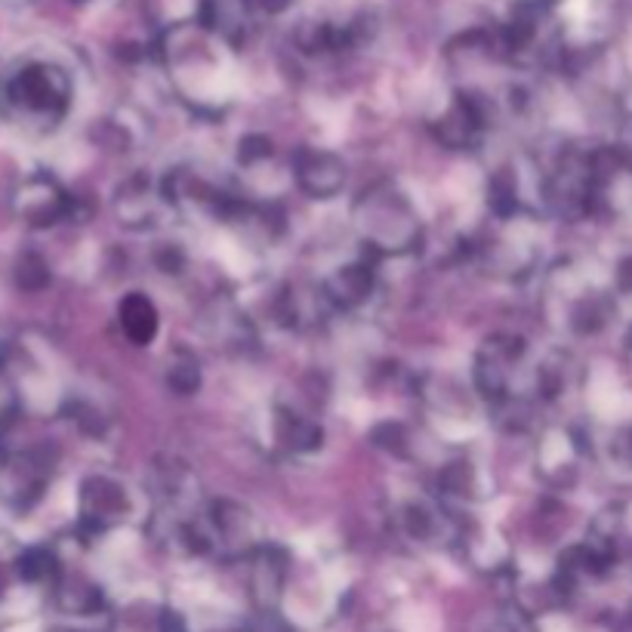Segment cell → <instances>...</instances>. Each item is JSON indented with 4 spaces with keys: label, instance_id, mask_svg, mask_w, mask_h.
<instances>
[{
    "label": "cell",
    "instance_id": "1",
    "mask_svg": "<svg viewBox=\"0 0 632 632\" xmlns=\"http://www.w3.org/2000/svg\"><path fill=\"white\" fill-rule=\"evenodd\" d=\"M355 225L370 253H408L420 241V222L411 201L392 186H374L355 201Z\"/></svg>",
    "mask_w": 632,
    "mask_h": 632
},
{
    "label": "cell",
    "instance_id": "2",
    "mask_svg": "<svg viewBox=\"0 0 632 632\" xmlns=\"http://www.w3.org/2000/svg\"><path fill=\"white\" fill-rule=\"evenodd\" d=\"M13 99L34 114H59L68 102V80L53 65H32L13 80Z\"/></svg>",
    "mask_w": 632,
    "mask_h": 632
},
{
    "label": "cell",
    "instance_id": "3",
    "mask_svg": "<svg viewBox=\"0 0 632 632\" xmlns=\"http://www.w3.org/2000/svg\"><path fill=\"white\" fill-rule=\"evenodd\" d=\"M293 179L312 198H333L346 186V164L333 152L302 145L293 152Z\"/></svg>",
    "mask_w": 632,
    "mask_h": 632
},
{
    "label": "cell",
    "instance_id": "4",
    "mask_svg": "<svg viewBox=\"0 0 632 632\" xmlns=\"http://www.w3.org/2000/svg\"><path fill=\"white\" fill-rule=\"evenodd\" d=\"M130 512V500H126L124 485L96 475L84 485L80 494V519L90 531H106L111 524L124 522Z\"/></svg>",
    "mask_w": 632,
    "mask_h": 632
},
{
    "label": "cell",
    "instance_id": "5",
    "mask_svg": "<svg viewBox=\"0 0 632 632\" xmlns=\"http://www.w3.org/2000/svg\"><path fill=\"white\" fill-rule=\"evenodd\" d=\"M401 528L404 534L417 543H442V540H459L463 528H459L444 509H439L429 500H411L401 509Z\"/></svg>",
    "mask_w": 632,
    "mask_h": 632
},
{
    "label": "cell",
    "instance_id": "6",
    "mask_svg": "<svg viewBox=\"0 0 632 632\" xmlns=\"http://www.w3.org/2000/svg\"><path fill=\"white\" fill-rule=\"evenodd\" d=\"M160 201H164V191L155 189L148 176H133L124 189L118 191V217L130 229H148L158 220Z\"/></svg>",
    "mask_w": 632,
    "mask_h": 632
},
{
    "label": "cell",
    "instance_id": "7",
    "mask_svg": "<svg viewBox=\"0 0 632 632\" xmlns=\"http://www.w3.org/2000/svg\"><path fill=\"white\" fill-rule=\"evenodd\" d=\"M370 290H374V269H370V263H348L343 269H336L324 281V297L331 306L336 309H355V306H362L367 297H370Z\"/></svg>",
    "mask_w": 632,
    "mask_h": 632
},
{
    "label": "cell",
    "instance_id": "8",
    "mask_svg": "<svg viewBox=\"0 0 632 632\" xmlns=\"http://www.w3.org/2000/svg\"><path fill=\"white\" fill-rule=\"evenodd\" d=\"M118 315H121V328H124V333L136 343V346H148V343L158 336V324H160L158 309H155V302L148 300L145 293H140V290L126 293L124 300H121Z\"/></svg>",
    "mask_w": 632,
    "mask_h": 632
},
{
    "label": "cell",
    "instance_id": "9",
    "mask_svg": "<svg viewBox=\"0 0 632 632\" xmlns=\"http://www.w3.org/2000/svg\"><path fill=\"white\" fill-rule=\"evenodd\" d=\"M287 555L278 546H256L253 550V586L263 599H275L285 584Z\"/></svg>",
    "mask_w": 632,
    "mask_h": 632
},
{
    "label": "cell",
    "instance_id": "10",
    "mask_svg": "<svg viewBox=\"0 0 632 632\" xmlns=\"http://www.w3.org/2000/svg\"><path fill=\"white\" fill-rule=\"evenodd\" d=\"M278 439L297 454H312V451H321V444H324V429L309 417L281 413L278 417Z\"/></svg>",
    "mask_w": 632,
    "mask_h": 632
},
{
    "label": "cell",
    "instance_id": "11",
    "mask_svg": "<svg viewBox=\"0 0 632 632\" xmlns=\"http://www.w3.org/2000/svg\"><path fill=\"white\" fill-rule=\"evenodd\" d=\"M204 22L229 41H241L247 32V7L244 0H204Z\"/></svg>",
    "mask_w": 632,
    "mask_h": 632
},
{
    "label": "cell",
    "instance_id": "12",
    "mask_svg": "<svg viewBox=\"0 0 632 632\" xmlns=\"http://www.w3.org/2000/svg\"><path fill=\"white\" fill-rule=\"evenodd\" d=\"M611 318V300L599 297V293H589L584 300L574 306L570 312V328L577 333H599Z\"/></svg>",
    "mask_w": 632,
    "mask_h": 632
},
{
    "label": "cell",
    "instance_id": "13",
    "mask_svg": "<svg viewBox=\"0 0 632 632\" xmlns=\"http://www.w3.org/2000/svg\"><path fill=\"white\" fill-rule=\"evenodd\" d=\"M439 488L447 497H459V500L478 497V475H475L473 463L469 459H457V463L444 466L442 475H439Z\"/></svg>",
    "mask_w": 632,
    "mask_h": 632
},
{
    "label": "cell",
    "instance_id": "14",
    "mask_svg": "<svg viewBox=\"0 0 632 632\" xmlns=\"http://www.w3.org/2000/svg\"><path fill=\"white\" fill-rule=\"evenodd\" d=\"M167 386L176 396H195L201 389V367L189 352H176L174 362H167Z\"/></svg>",
    "mask_w": 632,
    "mask_h": 632
},
{
    "label": "cell",
    "instance_id": "15",
    "mask_svg": "<svg viewBox=\"0 0 632 632\" xmlns=\"http://www.w3.org/2000/svg\"><path fill=\"white\" fill-rule=\"evenodd\" d=\"M522 204V195H519V182H515V176L509 174H497L490 179L488 186V207L506 220V217H512L515 210Z\"/></svg>",
    "mask_w": 632,
    "mask_h": 632
},
{
    "label": "cell",
    "instance_id": "16",
    "mask_svg": "<svg viewBox=\"0 0 632 632\" xmlns=\"http://www.w3.org/2000/svg\"><path fill=\"white\" fill-rule=\"evenodd\" d=\"M370 442L377 444L379 451H389L396 457H408L411 454V429L404 423H379L374 432H370Z\"/></svg>",
    "mask_w": 632,
    "mask_h": 632
},
{
    "label": "cell",
    "instance_id": "17",
    "mask_svg": "<svg viewBox=\"0 0 632 632\" xmlns=\"http://www.w3.org/2000/svg\"><path fill=\"white\" fill-rule=\"evenodd\" d=\"M59 601H63L65 611H75V614H87L99 605V589L84 580H68L59 589Z\"/></svg>",
    "mask_w": 632,
    "mask_h": 632
},
{
    "label": "cell",
    "instance_id": "18",
    "mask_svg": "<svg viewBox=\"0 0 632 632\" xmlns=\"http://www.w3.org/2000/svg\"><path fill=\"white\" fill-rule=\"evenodd\" d=\"M269 155L271 143L266 136H244L241 145H237V160H241L244 167H256V164H263Z\"/></svg>",
    "mask_w": 632,
    "mask_h": 632
},
{
    "label": "cell",
    "instance_id": "19",
    "mask_svg": "<svg viewBox=\"0 0 632 632\" xmlns=\"http://www.w3.org/2000/svg\"><path fill=\"white\" fill-rule=\"evenodd\" d=\"M155 266H158L164 275H179L186 269V253L179 244H160L155 251Z\"/></svg>",
    "mask_w": 632,
    "mask_h": 632
},
{
    "label": "cell",
    "instance_id": "20",
    "mask_svg": "<svg viewBox=\"0 0 632 632\" xmlns=\"http://www.w3.org/2000/svg\"><path fill=\"white\" fill-rule=\"evenodd\" d=\"M611 457H614L620 466L632 469V426L620 429L614 439H611Z\"/></svg>",
    "mask_w": 632,
    "mask_h": 632
},
{
    "label": "cell",
    "instance_id": "21",
    "mask_svg": "<svg viewBox=\"0 0 632 632\" xmlns=\"http://www.w3.org/2000/svg\"><path fill=\"white\" fill-rule=\"evenodd\" d=\"M617 285H620V290H627V293L632 290V256L620 263V269H617Z\"/></svg>",
    "mask_w": 632,
    "mask_h": 632
},
{
    "label": "cell",
    "instance_id": "22",
    "mask_svg": "<svg viewBox=\"0 0 632 632\" xmlns=\"http://www.w3.org/2000/svg\"><path fill=\"white\" fill-rule=\"evenodd\" d=\"M266 13H281V10H287V3L290 0H256Z\"/></svg>",
    "mask_w": 632,
    "mask_h": 632
}]
</instances>
